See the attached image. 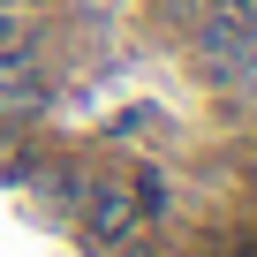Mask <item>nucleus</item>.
<instances>
[{
    "label": "nucleus",
    "instance_id": "1",
    "mask_svg": "<svg viewBox=\"0 0 257 257\" xmlns=\"http://www.w3.org/2000/svg\"><path fill=\"white\" fill-rule=\"evenodd\" d=\"M137 212H144V204H137V189H113V182H98V189H91V234H98V242H121L128 227H137Z\"/></svg>",
    "mask_w": 257,
    "mask_h": 257
}]
</instances>
